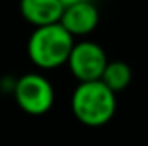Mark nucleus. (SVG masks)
<instances>
[{
	"label": "nucleus",
	"mask_w": 148,
	"mask_h": 146,
	"mask_svg": "<svg viewBox=\"0 0 148 146\" xmlns=\"http://www.w3.org/2000/svg\"><path fill=\"white\" fill-rule=\"evenodd\" d=\"M62 3H64V7H69V5H74V3H77V2H83V0H60Z\"/></svg>",
	"instance_id": "obj_8"
},
{
	"label": "nucleus",
	"mask_w": 148,
	"mask_h": 146,
	"mask_svg": "<svg viewBox=\"0 0 148 146\" xmlns=\"http://www.w3.org/2000/svg\"><path fill=\"white\" fill-rule=\"evenodd\" d=\"M64 9L66 7L60 0H21L19 2V10L23 17L35 28L60 23Z\"/></svg>",
	"instance_id": "obj_6"
},
{
	"label": "nucleus",
	"mask_w": 148,
	"mask_h": 146,
	"mask_svg": "<svg viewBox=\"0 0 148 146\" xmlns=\"http://www.w3.org/2000/svg\"><path fill=\"white\" fill-rule=\"evenodd\" d=\"M107 64H109V60H107L105 52L102 50L100 45H97L93 41L74 43L73 52L67 60L71 72L79 83L102 79Z\"/></svg>",
	"instance_id": "obj_4"
},
{
	"label": "nucleus",
	"mask_w": 148,
	"mask_h": 146,
	"mask_svg": "<svg viewBox=\"0 0 148 146\" xmlns=\"http://www.w3.org/2000/svg\"><path fill=\"white\" fill-rule=\"evenodd\" d=\"M98 17H100L98 9L90 0H83V2H77L64 9L60 23L74 36H81V35L91 33L97 28Z\"/></svg>",
	"instance_id": "obj_5"
},
{
	"label": "nucleus",
	"mask_w": 148,
	"mask_h": 146,
	"mask_svg": "<svg viewBox=\"0 0 148 146\" xmlns=\"http://www.w3.org/2000/svg\"><path fill=\"white\" fill-rule=\"evenodd\" d=\"M16 102L26 113L41 115L53 105V88L40 74H24L14 88Z\"/></svg>",
	"instance_id": "obj_3"
},
{
	"label": "nucleus",
	"mask_w": 148,
	"mask_h": 146,
	"mask_svg": "<svg viewBox=\"0 0 148 146\" xmlns=\"http://www.w3.org/2000/svg\"><path fill=\"white\" fill-rule=\"evenodd\" d=\"M71 107L74 117L81 124L90 127L103 126L114 117L117 108L115 91L102 79L81 81L73 93Z\"/></svg>",
	"instance_id": "obj_1"
},
{
	"label": "nucleus",
	"mask_w": 148,
	"mask_h": 146,
	"mask_svg": "<svg viewBox=\"0 0 148 146\" xmlns=\"http://www.w3.org/2000/svg\"><path fill=\"white\" fill-rule=\"evenodd\" d=\"M131 77H133L131 67L126 62L117 60V62H109L107 64L103 76H102V81L110 89H114L117 93V91H122L124 88H127V84L131 83Z\"/></svg>",
	"instance_id": "obj_7"
},
{
	"label": "nucleus",
	"mask_w": 148,
	"mask_h": 146,
	"mask_svg": "<svg viewBox=\"0 0 148 146\" xmlns=\"http://www.w3.org/2000/svg\"><path fill=\"white\" fill-rule=\"evenodd\" d=\"M74 46V35L62 23L36 26L28 41V55L41 69H55L67 64Z\"/></svg>",
	"instance_id": "obj_2"
}]
</instances>
